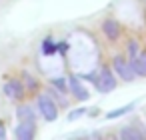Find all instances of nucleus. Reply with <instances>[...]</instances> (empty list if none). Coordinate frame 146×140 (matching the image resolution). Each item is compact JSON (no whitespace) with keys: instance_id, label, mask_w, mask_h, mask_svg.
<instances>
[{"instance_id":"16","label":"nucleus","mask_w":146,"mask_h":140,"mask_svg":"<svg viewBox=\"0 0 146 140\" xmlns=\"http://www.w3.org/2000/svg\"><path fill=\"white\" fill-rule=\"evenodd\" d=\"M84 112H86V110H84V108H80V110L72 112V114H70V118H76V116H80V114H84Z\"/></svg>"},{"instance_id":"13","label":"nucleus","mask_w":146,"mask_h":140,"mask_svg":"<svg viewBox=\"0 0 146 140\" xmlns=\"http://www.w3.org/2000/svg\"><path fill=\"white\" fill-rule=\"evenodd\" d=\"M126 52H128V56H130V60H134L136 56H138V44L132 40V42H128V46H126Z\"/></svg>"},{"instance_id":"17","label":"nucleus","mask_w":146,"mask_h":140,"mask_svg":"<svg viewBox=\"0 0 146 140\" xmlns=\"http://www.w3.org/2000/svg\"><path fill=\"white\" fill-rule=\"evenodd\" d=\"M58 48H60L62 52H66V50H68V44H66V42H60V46H58Z\"/></svg>"},{"instance_id":"3","label":"nucleus","mask_w":146,"mask_h":140,"mask_svg":"<svg viewBox=\"0 0 146 140\" xmlns=\"http://www.w3.org/2000/svg\"><path fill=\"white\" fill-rule=\"evenodd\" d=\"M114 72H116L120 78H124V80H132L134 74H136L132 62L126 60V58H122V56H116V58H114Z\"/></svg>"},{"instance_id":"15","label":"nucleus","mask_w":146,"mask_h":140,"mask_svg":"<svg viewBox=\"0 0 146 140\" xmlns=\"http://www.w3.org/2000/svg\"><path fill=\"white\" fill-rule=\"evenodd\" d=\"M6 138V128L2 126V122H0V140H4Z\"/></svg>"},{"instance_id":"8","label":"nucleus","mask_w":146,"mask_h":140,"mask_svg":"<svg viewBox=\"0 0 146 140\" xmlns=\"http://www.w3.org/2000/svg\"><path fill=\"white\" fill-rule=\"evenodd\" d=\"M120 138H122V140H142L144 134H142L138 128H134V126H126V128L120 130Z\"/></svg>"},{"instance_id":"9","label":"nucleus","mask_w":146,"mask_h":140,"mask_svg":"<svg viewBox=\"0 0 146 140\" xmlns=\"http://www.w3.org/2000/svg\"><path fill=\"white\" fill-rule=\"evenodd\" d=\"M16 118L18 120H34L36 122V112L30 106H20V108H16Z\"/></svg>"},{"instance_id":"6","label":"nucleus","mask_w":146,"mask_h":140,"mask_svg":"<svg viewBox=\"0 0 146 140\" xmlns=\"http://www.w3.org/2000/svg\"><path fill=\"white\" fill-rule=\"evenodd\" d=\"M4 92H6L8 98H22L24 96V86L18 80H8L4 84Z\"/></svg>"},{"instance_id":"12","label":"nucleus","mask_w":146,"mask_h":140,"mask_svg":"<svg viewBox=\"0 0 146 140\" xmlns=\"http://www.w3.org/2000/svg\"><path fill=\"white\" fill-rule=\"evenodd\" d=\"M42 52H44V54H54V52H56V44H54L50 38H46L44 44H42Z\"/></svg>"},{"instance_id":"10","label":"nucleus","mask_w":146,"mask_h":140,"mask_svg":"<svg viewBox=\"0 0 146 140\" xmlns=\"http://www.w3.org/2000/svg\"><path fill=\"white\" fill-rule=\"evenodd\" d=\"M132 66H134V72H136V74L146 76V54H138V56L132 60Z\"/></svg>"},{"instance_id":"5","label":"nucleus","mask_w":146,"mask_h":140,"mask_svg":"<svg viewBox=\"0 0 146 140\" xmlns=\"http://www.w3.org/2000/svg\"><path fill=\"white\" fill-rule=\"evenodd\" d=\"M68 88H70V92H72L78 100H88V96H90L88 90L80 84V80H78L76 76H70V78H68Z\"/></svg>"},{"instance_id":"7","label":"nucleus","mask_w":146,"mask_h":140,"mask_svg":"<svg viewBox=\"0 0 146 140\" xmlns=\"http://www.w3.org/2000/svg\"><path fill=\"white\" fill-rule=\"evenodd\" d=\"M102 32L106 34V38H108V40H116V38H118V34H120L118 22H114V20H104V24H102Z\"/></svg>"},{"instance_id":"1","label":"nucleus","mask_w":146,"mask_h":140,"mask_svg":"<svg viewBox=\"0 0 146 140\" xmlns=\"http://www.w3.org/2000/svg\"><path fill=\"white\" fill-rule=\"evenodd\" d=\"M94 84H96L98 92H110V90H114V88H116V78H114L112 70L104 66V68H100L98 78L94 80Z\"/></svg>"},{"instance_id":"11","label":"nucleus","mask_w":146,"mask_h":140,"mask_svg":"<svg viewBox=\"0 0 146 140\" xmlns=\"http://www.w3.org/2000/svg\"><path fill=\"white\" fill-rule=\"evenodd\" d=\"M132 108H134L132 104H128V106H122V108H118V110H112V112H108V114H106V118H118V116H122V114L130 112Z\"/></svg>"},{"instance_id":"2","label":"nucleus","mask_w":146,"mask_h":140,"mask_svg":"<svg viewBox=\"0 0 146 140\" xmlns=\"http://www.w3.org/2000/svg\"><path fill=\"white\" fill-rule=\"evenodd\" d=\"M38 110L46 120H56V116H58V108H56L54 100L50 98V94H40L38 96Z\"/></svg>"},{"instance_id":"4","label":"nucleus","mask_w":146,"mask_h":140,"mask_svg":"<svg viewBox=\"0 0 146 140\" xmlns=\"http://www.w3.org/2000/svg\"><path fill=\"white\" fill-rule=\"evenodd\" d=\"M36 134V122L34 120H20L16 126V138L18 140H32Z\"/></svg>"},{"instance_id":"14","label":"nucleus","mask_w":146,"mask_h":140,"mask_svg":"<svg viewBox=\"0 0 146 140\" xmlns=\"http://www.w3.org/2000/svg\"><path fill=\"white\" fill-rule=\"evenodd\" d=\"M52 84H54L56 88H60V92H66V80H64V78H54Z\"/></svg>"}]
</instances>
